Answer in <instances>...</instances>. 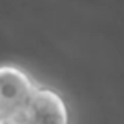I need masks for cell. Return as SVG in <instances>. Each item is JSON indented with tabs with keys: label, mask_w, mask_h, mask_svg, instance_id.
<instances>
[{
	"label": "cell",
	"mask_w": 124,
	"mask_h": 124,
	"mask_svg": "<svg viewBox=\"0 0 124 124\" xmlns=\"http://www.w3.org/2000/svg\"><path fill=\"white\" fill-rule=\"evenodd\" d=\"M37 84L16 66H0V124L22 119L27 113Z\"/></svg>",
	"instance_id": "6da1fadb"
}]
</instances>
